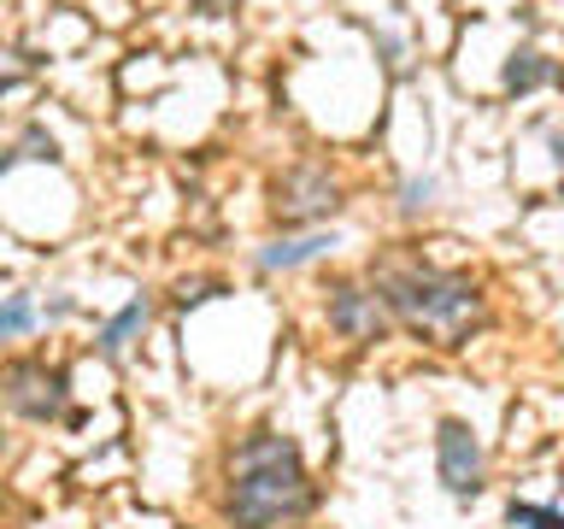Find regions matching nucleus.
Wrapping results in <instances>:
<instances>
[{"label":"nucleus","mask_w":564,"mask_h":529,"mask_svg":"<svg viewBox=\"0 0 564 529\" xmlns=\"http://www.w3.org/2000/svg\"><path fill=\"white\" fill-rule=\"evenodd\" d=\"M12 159H18V148H0V171H12Z\"/></svg>","instance_id":"obj_18"},{"label":"nucleus","mask_w":564,"mask_h":529,"mask_svg":"<svg viewBox=\"0 0 564 529\" xmlns=\"http://www.w3.org/2000/svg\"><path fill=\"white\" fill-rule=\"evenodd\" d=\"M546 83H564V71L546 60L541 47H518L506 60V71H500V88L506 95H535V88H546Z\"/></svg>","instance_id":"obj_8"},{"label":"nucleus","mask_w":564,"mask_h":529,"mask_svg":"<svg viewBox=\"0 0 564 529\" xmlns=\"http://www.w3.org/2000/svg\"><path fill=\"white\" fill-rule=\"evenodd\" d=\"M306 511H312V476L300 447L276 430H253L229 453V494H224L229 529H282Z\"/></svg>","instance_id":"obj_1"},{"label":"nucleus","mask_w":564,"mask_h":529,"mask_svg":"<svg viewBox=\"0 0 564 529\" xmlns=\"http://www.w3.org/2000/svg\"><path fill=\"white\" fill-rule=\"evenodd\" d=\"M335 247V236L324 229H306V236H276L271 247H259V271H300V264L324 259Z\"/></svg>","instance_id":"obj_7"},{"label":"nucleus","mask_w":564,"mask_h":529,"mask_svg":"<svg viewBox=\"0 0 564 529\" xmlns=\"http://www.w3.org/2000/svg\"><path fill=\"white\" fill-rule=\"evenodd\" d=\"M388 324H394V312L382 306L377 289H365V282H335L329 289V330L347 335V342H382Z\"/></svg>","instance_id":"obj_6"},{"label":"nucleus","mask_w":564,"mask_h":529,"mask_svg":"<svg viewBox=\"0 0 564 529\" xmlns=\"http://www.w3.org/2000/svg\"><path fill=\"white\" fill-rule=\"evenodd\" d=\"M430 201H435V183H430V176H405V183H400V212H423Z\"/></svg>","instance_id":"obj_13"},{"label":"nucleus","mask_w":564,"mask_h":529,"mask_svg":"<svg viewBox=\"0 0 564 529\" xmlns=\"http://www.w3.org/2000/svg\"><path fill=\"white\" fill-rule=\"evenodd\" d=\"M30 330H35L30 294H7L0 300V342H18V335H30Z\"/></svg>","instance_id":"obj_10"},{"label":"nucleus","mask_w":564,"mask_h":529,"mask_svg":"<svg viewBox=\"0 0 564 529\" xmlns=\"http://www.w3.org/2000/svg\"><path fill=\"white\" fill-rule=\"evenodd\" d=\"M377 47H382V65L400 71V42H394V35H377Z\"/></svg>","instance_id":"obj_16"},{"label":"nucleus","mask_w":564,"mask_h":529,"mask_svg":"<svg viewBox=\"0 0 564 529\" xmlns=\"http://www.w3.org/2000/svg\"><path fill=\"white\" fill-rule=\"evenodd\" d=\"M377 294L430 347H465L488 317L482 289L465 271H435V264H382Z\"/></svg>","instance_id":"obj_2"},{"label":"nucleus","mask_w":564,"mask_h":529,"mask_svg":"<svg viewBox=\"0 0 564 529\" xmlns=\"http://www.w3.org/2000/svg\"><path fill=\"white\" fill-rule=\"evenodd\" d=\"M212 294H218V282H206V277H194V282H183V289H176V306H200V300H212Z\"/></svg>","instance_id":"obj_14"},{"label":"nucleus","mask_w":564,"mask_h":529,"mask_svg":"<svg viewBox=\"0 0 564 529\" xmlns=\"http://www.w3.org/2000/svg\"><path fill=\"white\" fill-rule=\"evenodd\" d=\"M435 471H441V488H447L453 500H476V494L488 488V453H482V441H476V430L465 418H441Z\"/></svg>","instance_id":"obj_4"},{"label":"nucleus","mask_w":564,"mask_h":529,"mask_svg":"<svg viewBox=\"0 0 564 529\" xmlns=\"http://www.w3.org/2000/svg\"><path fill=\"white\" fill-rule=\"evenodd\" d=\"M18 159H59V141H53L42 123H30L24 141H18Z\"/></svg>","instance_id":"obj_12"},{"label":"nucleus","mask_w":564,"mask_h":529,"mask_svg":"<svg viewBox=\"0 0 564 529\" xmlns=\"http://www.w3.org/2000/svg\"><path fill=\"white\" fill-rule=\"evenodd\" d=\"M506 523H511V529H564V511L535 506V500H511V506H506Z\"/></svg>","instance_id":"obj_11"},{"label":"nucleus","mask_w":564,"mask_h":529,"mask_svg":"<svg viewBox=\"0 0 564 529\" xmlns=\"http://www.w3.org/2000/svg\"><path fill=\"white\" fill-rule=\"evenodd\" d=\"M241 0H194V12H206V18H224V12H236Z\"/></svg>","instance_id":"obj_15"},{"label":"nucleus","mask_w":564,"mask_h":529,"mask_svg":"<svg viewBox=\"0 0 564 529\" xmlns=\"http://www.w3.org/2000/svg\"><path fill=\"white\" fill-rule=\"evenodd\" d=\"M341 206V188L324 165H294L289 176H276V218L282 224H312V218H329Z\"/></svg>","instance_id":"obj_5"},{"label":"nucleus","mask_w":564,"mask_h":529,"mask_svg":"<svg viewBox=\"0 0 564 529\" xmlns=\"http://www.w3.org/2000/svg\"><path fill=\"white\" fill-rule=\"evenodd\" d=\"M546 148H553V159H558V171H564V123H553V130H546Z\"/></svg>","instance_id":"obj_17"},{"label":"nucleus","mask_w":564,"mask_h":529,"mask_svg":"<svg viewBox=\"0 0 564 529\" xmlns=\"http://www.w3.org/2000/svg\"><path fill=\"white\" fill-rule=\"evenodd\" d=\"M0 395L30 423H65L70 418V377L47 359H12L0 365Z\"/></svg>","instance_id":"obj_3"},{"label":"nucleus","mask_w":564,"mask_h":529,"mask_svg":"<svg viewBox=\"0 0 564 529\" xmlns=\"http://www.w3.org/2000/svg\"><path fill=\"white\" fill-rule=\"evenodd\" d=\"M141 330H148V300H130V306H123L112 324L100 330V342H95V347H100V359H118V353L130 347Z\"/></svg>","instance_id":"obj_9"}]
</instances>
